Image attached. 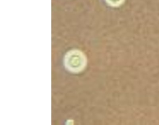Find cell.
I'll return each mask as SVG.
<instances>
[{
  "instance_id": "1",
  "label": "cell",
  "mask_w": 159,
  "mask_h": 125,
  "mask_svg": "<svg viewBox=\"0 0 159 125\" xmlns=\"http://www.w3.org/2000/svg\"><path fill=\"white\" fill-rule=\"evenodd\" d=\"M87 59L84 54L79 50L69 51L65 55L64 63L66 69L72 73H80L85 68Z\"/></svg>"
},
{
  "instance_id": "2",
  "label": "cell",
  "mask_w": 159,
  "mask_h": 125,
  "mask_svg": "<svg viewBox=\"0 0 159 125\" xmlns=\"http://www.w3.org/2000/svg\"><path fill=\"white\" fill-rule=\"evenodd\" d=\"M107 4L111 7H119L124 2L125 0H105Z\"/></svg>"
}]
</instances>
